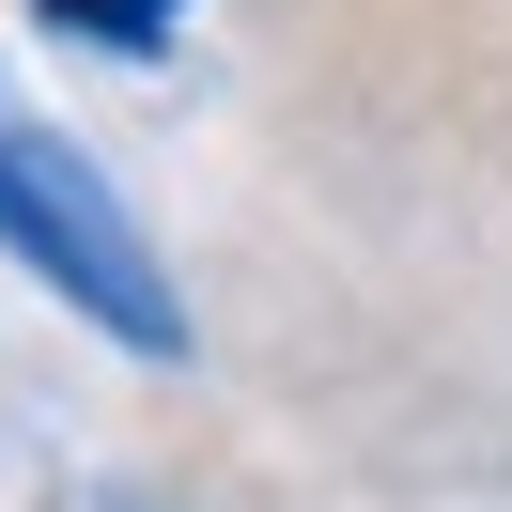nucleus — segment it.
Instances as JSON below:
<instances>
[{
    "label": "nucleus",
    "instance_id": "f257e3e1",
    "mask_svg": "<svg viewBox=\"0 0 512 512\" xmlns=\"http://www.w3.org/2000/svg\"><path fill=\"white\" fill-rule=\"evenodd\" d=\"M0 264H16L32 295H63L94 342H125V357H187V295H171L156 233H140L125 187H109L63 125L16 94V63H0Z\"/></svg>",
    "mask_w": 512,
    "mask_h": 512
},
{
    "label": "nucleus",
    "instance_id": "f03ea898",
    "mask_svg": "<svg viewBox=\"0 0 512 512\" xmlns=\"http://www.w3.org/2000/svg\"><path fill=\"white\" fill-rule=\"evenodd\" d=\"M47 32L109 47V63H171V32H187V0H32Z\"/></svg>",
    "mask_w": 512,
    "mask_h": 512
}]
</instances>
